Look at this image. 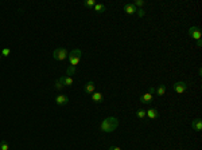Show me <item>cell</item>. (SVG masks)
I'll use <instances>...</instances> for the list:
<instances>
[{
  "label": "cell",
  "instance_id": "obj_26",
  "mask_svg": "<svg viewBox=\"0 0 202 150\" xmlns=\"http://www.w3.org/2000/svg\"><path fill=\"white\" fill-rule=\"evenodd\" d=\"M197 46H198V47H201V46H202V39L197 40Z\"/></svg>",
  "mask_w": 202,
  "mask_h": 150
},
{
  "label": "cell",
  "instance_id": "obj_5",
  "mask_svg": "<svg viewBox=\"0 0 202 150\" xmlns=\"http://www.w3.org/2000/svg\"><path fill=\"white\" fill-rule=\"evenodd\" d=\"M189 35L195 40H199L202 38V32L198 27H190V28H189Z\"/></svg>",
  "mask_w": 202,
  "mask_h": 150
},
{
  "label": "cell",
  "instance_id": "obj_19",
  "mask_svg": "<svg viewBox=\"0 0 202 150\" xmlns=\"http://www.w3.org/2000/svg\"><path fill=\"white\" fill-rule=\"evenodd\" d=\"M0 150H10V145L5 141H1L0 142Z\"/></svg>",
  "mask_w": 202,
  "mask_h": 150
},
{
  "label": "cell",
  "instance_id": "obj_1",
  "mask_svg": "<svg viewBox=\"0 0 202 150\" xmlns=\"http://www.w3.org/2000/svg\"><path fill=\"white\" fill-rule=\"evenodd\" d=\"M119 126V119L115 117H108L100 123V130L104 133H112L117 129Z\"/></svg>",
  "mask_w": 202,
  "mask_h": 150
},
{
  "label": "cell",
  "instance_id": "obj_17",
  "mask_svg": "<svg viewBox=\"0 0 202 150\" xmlns=\"http://www.w3.org/2000/svg\"><path fill=\"white\" fill-rule=\"evenodd\" d=\"M83 5L88 8H92L96 5V1H94V0H85V1H83Z\"/></svg>",
  "mask_w": 202,
  "mask_h": 150
},
{
  "label": "cell",
  "instance_id": "obj_16",
  "mask_svg": "<svg viewBox=\"0 0 202 150\" xmlns=\"http://www.w3.org/2000/svg\"><path fill=\"white\" fill-rule=\"evenodd\" d=\"M136 115H137V118H140V119H145L147 118V114H145V110H137L136 111Z\"/></svg>",
  "mask_w": 202,
  "mask_h": 150
},
{
  "label": "cell",
  "instance_id": "obj_13",
  "mask_svg": "<svg viewBox=\"0 0 202 150\" xmlns=\"http://www.w3.org/2000/svg\"><path fill=\"white\" fill-rule=\"evenodd\" d=\"M145 114H147V117L150 118V119H156V118H159V112H158V110H155V109H148L147 111H145Z\"/></svg>",
  "mask_w": 202,
  "mask_h": 150
},
{
  "label": "cell",
  "instance_id": "obj_21",
  "mask_svg": "<svg viewBox=\"0 0 202 150\" xmlns=\"http://www.w3.org/2000/svg\"><path fill=\"white\" fill-rule=\"evenodd\" d=\"M136 13H137V16H139V18H143V16H144V15H145L144 10H142V8H137Z\"/></svg>",
  "mask_w": 202,
  "mask_h": 150
},
{
  "label": "cell",
  "instance_id": "obj_8",
  "mask_svg": "<svg viewBox=\"0 0 202 150\" xmlns=\"http://www.w3.org/2000/svg\"><path fill=\"white\" fill-rule=\"evenodd\" d=\"M137 8L135 7V4H124V12L127 13V15H133V13H136Z\"/></svg>",
  "mask_w": 202,
  "mask_h": 150
},
{
  "label": "cell",
  "instance_id": "obj_24",
  "mask_svg": "<svg viewBox=\"0 0 202 150\" xmlns=\"http://www.w3.org/2000/svg\"><path fill=\"white\" fill-rule=\"evenodd\" d=\"M155 91H156L155 87H150V88H148V93H150V94H155Z\"/></svg>",
  "mask_w": 202,
  "mask_h": 150
},
{
  "label": "cell",
  "instance_id": "obj_20",
  "mask_svg": "<svg viewBox=\"0 0 202 150\" xmlns=\"http://www.w3.org/2000/svg\"><path fill=\"white\" fill-rule=\"evenodd\" d=\"M10 54H11V48H10V47L3 48V51H1V56H8Z\"/></svg>",
  "mask_w": 202,
  "mask_h": 150
},
{
  "label": "cell",
  "instance_id": "obj_25",
  "mask_svg": "<svg viewBox=\"0 0 202 150\" xmlns=\"http://www.w3.org/2000/svg\"><path fill=\"white\" fill-rule=\"evenodd\" d=\"M108 150H121L120 147H117V146H109L108 147Z\"/></svg>",
  "mask_w": 202,
  "mask_h": 150
},
{
  "label": "cell",
  "instance_id": "obj_18",
  "mask_svg": "<svg viewBox=\"0 0 202 150\" xmlns=\"http://www.w3.org/2000/svg\"><path fill=\"white\" fill-rule=\"evenodd\" d=\"M74 72H75V67L69 66L67 67V70H66V76H70V75H73Z\"/></svg>",
  "mask_w": 202,
  "mask_h": 150
},
{
  "label": "cell",
  "instance_id": "obj_22",
  "mask_svg": "<svg viewBox=\"0 0 202 150\" xmlns=\"http://www.w3.org/2000/svg\"><path fill=\"white\" fill-rule=\"evenodd\" d=\"M54 86H55V88H57V90H62V88H63V85H62V83L59 82V80H57V82H55V85H54Z\"/></svg>",
  "mask_w": 202,
  "mask_h": 150
},
{
  "label": "cell",
  "instance_id": "obj_14",
  "mask_svg": "<svg viewBox=\"0 0 202 150\" xmlns=\"http://www.w3.org/2000/svg\"><path fill=\"white\" fill-rule=\"evenodd\" d=\"M93 8H94V11H96L97 13H104L105 11H107V5L105 4H96Z\"/></svg>",
  "mask_w": 202,
  "mask_h": 150
},
{
  "label": "cell",
  "instance_id": "obj_3",
  "mask_svg": "<svg viewBox=\"0 0 202 150\" xmlns=\"http://www.w3.org/2000/svg\"><path fill=\"white\" fill-rule=\"evenodd\" d=\"M67 55H69V52H67V50L65 47L55 48V50H54V52H53V58L55 59V60H58V62L65 60V59L67 58Z\"/></svg>",
  "mask_w": 202,
  "mask_h": 150
},
{
  "label": "cell",
  "instance_id": "obj_9",
  "mask_svg": "<svg viewBox=\"0 0 202 150\" xmlns=\"http://www.w3.org/2000/svg\"><path fill=\"white\" fill-rule=\"evenodd\" d=\"M58 80L63 85V87L65 86H73L74 85V79H73L72 76H61Z\"/></svg>",
  "mask_w": 202,
  "mask_h": 150
},
{
  "label": "cell",
  "instance_id": "obj_2",
  "mask_svg": "<svg viewBox=\"0 0 202 150\" xmlns=\"http://www.w3.org/2000/svg\"><path fill=\"white\" fill-rule=\"evenodd\" d=\"M81 56H82V51H81L80 48H74V50L67 55L69 62H70V66H73V67L77 66L78 62H80V59H81Z\"/></svg>",
  "mask_w": 202,
  "mask_h": 150
},
{
  "label": "cell",
  "instance_id": "obj_23",
  "mask_svg": "<svg viewBox=\"0 0 202 150\" xmlns=\"http://www.w3.org/2000/svg\"><path fill=\"white\" fill-rule=\"evenodd\" d=\"M143 5H144V1H143V0H136V1H135V7H143Z\"/></svg>",
  "mask_w": 202,
  "mask_h": 150
},
{
  "label": "cell",
  "instance_id": "obj_10",
  "mask_svg": "<svg viewBox=\"0 0 202 150\" xmlns=\"http://www.w3.org/2000/svg\"><path fill=\"white\" fill-rule=\"evenodd\" d=\"M152 99H154V96H152V94H150V93H145V94H143V95L140 96V102H142L143 104L151 103V102H152Z\"/></svg>",
  "mask_w": 202,
  "mask_h": 150
},
{
  "label": "cell",
  "instance_id": "obj_4",
  "mask_svg": "<svg viewBox=\"0 0 202 150\" xmlns=\"http://www.w3.org/2000/svg\"><path fill=\"white\" fill-rule=\"evenodd\" d=\"M172 88H174V91H175L177 94H183L186 90H187V83L183 82V80H179V82L174 83Z\"/></svg>",
  "mask_w": 202,
  "mask_h": 150
},
{
  "label": "cell",
  "instance_id": "obj_12",
  "mask_svg": "<svg viewBox=\"0 0 202 150\" xmlns=\"http://www.w3.org/2000/svg\"><path fill=\"white\" fill-rule=\"evenodd\" d=\"M92 99H93V102H96V103H101V102L104 101V95H102V93L97 91V93L92 94Z\"/></svg>",
  "mask_w": 202,
  "mask_h": 150
},
{
  "label": "cell",
  "instance_id": "obj_6",
  "mask_svg": "<svg viewBox=\"0 0 202 150\" xmlns=\"http://www.w3.org/2000/svg\"><path fill=\"white\" fill-rule=\"evenodd\" d=\"M55 103L58 104V106H65V104L69 103V98H67V95L59 94V95L55 96Z\"/></svg>",
  "mask_w": 202,
  "mask_h": 150
},
{
  "label": "cell",
  "instance_id": "obj_15",
  "mask_svg": "<svg viewBox=\"0 0 202 150\" xmlns=\"http://www.w3.org/2000/svg\"><path fill=\"white\" fill-rule=\"evenodd\" d=\"M166 90H167V87H166V85H160L158 88H156V91L155 93L158 94V95H164V93H166Z\"/></svg>",
  "mask_w": 202,
  "mask_h": 150
},
{
  "label": "cell",
  "instance_id": "obj_7",
  "mask_svg": "<svg viewBox=\"0 0 202 150\" xmlns=\"http://www.w3.org/2000/svg\"><path fill=\"white\" fill-rule=\"evenodd\" d=\"M94 90H96V85H94V82H88L85 85V87H83V93L88 94V95H90V94L94 93Z\"/></svg>",
  "mask_w": 202,
  "mask_h": 150
},
{
  "label": "cell",
  "instance_id": "obj_27",
  "mask_svg": "<svg viewBox=\"0 0 202 150\" xmlns=\"http://www.w3.org/2000/svg\"><path fill=\"white\" fill-rule=\"evenodd\" d=\"M0 59H1V55H0Z\"/></svg>",
  "mask_w": 202,
  "mask_h": 150
},
{
  "label": "cell",
  "instance_id": "obj_11",
  "mask_svg": "<svg viewBox=\"0 0 202 150\" xmlns=\"http://www.w3.org/2000/svg\"><path fill=\"white\" fill-rule=\"evenodd\" d=\"M191 127L195 131H201L202 130V121L199 119V118H195V119L191 122Z\"/></svg>",
  "mask_w": 202,
  "mask_h": 150
}]
</instances>
